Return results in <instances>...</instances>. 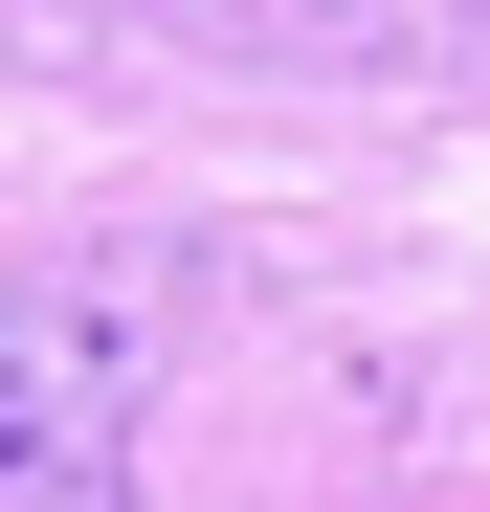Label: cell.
<instances>
[{
	"label": "cell",
	"mask_w": 490,
	"mask_h": 512,
	"mask_svg": "<svg viewBox=\"0 0 490 512\" xmlns=\"http://www.w3.org/2000/svg\"><path fill=\"white\" fill-rule=\"evenodd\" d=\"M156 334H179V268H0V512H134V401Z\"/></svg>",
	"instance_id": "obj_1"
}]
</instances>
